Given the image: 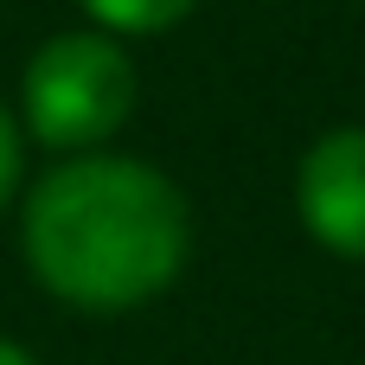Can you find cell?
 Masks as SVG:
<instances>
[{
    "label": "cell",
    "instance_id": "obj_4",
    "mask_svg": "<svg viewBox=\"0 0 365 365\" xmlns=\"http://www.w3.org/2000/svg\"><path fill=\"white\" fill-rule=\"evenodd\" d=\"M103 32H167L192 13V0H83Z\"/></svg>",
    "mask_w": 365,
    "mask_h": 365
},
{
    "label": "cell",
    "instance_id": "obj_5",
    "mask_svg": "<svg viewBox=\"0 0 365 365\" xmlns=\"http://www.w3.org/2000/svg\"><path fill=\"white\" fill-rule=\"evenodd\" d=\"M19 186V128H13V109L0 103V205L13 199Z\"/></svg>",
    "mask_w": 365,
    "mask_h": 365
},
{
    "label": "cell",
    "instance_id": "obj_6",
    "mask_svg": "<svg viewBox=\"0 0 365 365\" xmlns=\"http://www.w3.org/2000/svg\"><path fill=\"white\" fill-rule=\"evenodd\" d=\"M0 365H38L26 346H13V340H0Z\"/></svg>",
    "mask_w": 365,
    "mask_h": 365
},
{
    "label": "cell",
    "instance_id": "obj_1",
    "mask_svg": "<svg viewBox=\"0 0 365 365\" xmlns=\"http://www.w3.org/2000/svg\"><path fill=\"white\" fill-rule=\"evenodd\" d=\"M32 276L90 314H128L154 302L192 244L180 186L128 154H77L51 167L19 218Z\"/></svg>",
    "mask_w": 365,
    "mask_h": 365
},
{
    "label": "cell",
    "instance_id": "obj_2",
    "mask_svg": "<svg viewBox=\"0 0 365 365\" xmlns=\"http://www.w3.org/2000/svg\"><path fill=\"white\" fill-rule=\"evenodd\" d=\"M19 109L45 148H96L135 109V64L109 32H58L32 51Z\"/></svg>",
    "mask_w": 365,
    "mask_h": 365
},
{
    "label": "cell",
    "instance_id": "obj_3",
    "mask_svg": "<svg viewBox=\"0 0 365 365\" xmlns=\"http://www.w3.org/2000/svg\"><path fill=\"white\" fill-rule=\"evenodd\" d=\"M295 212L321 250L365 263V128H327L302 154Z\"/></svg>",
    "mask_w": 365,
    "mask_h": 365
}]
</instances>
